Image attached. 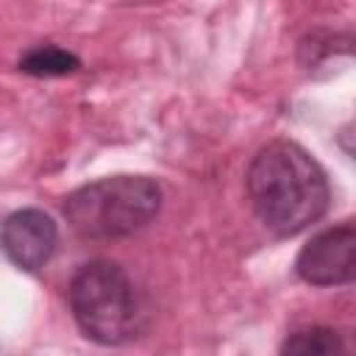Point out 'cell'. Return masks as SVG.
Instances as JSON below:
<instances>
[{"instance_id": "cell-7", "label": "cell", "mask_w": 356, "mask_h": 356, "mask_svg": "<svg viewBox=\"0 0 356 356\" xmlns=\"http://www.w3.org/2000/svg\"><path fill=\"white\" fill-rule=\"evenodd\" d=\"M339 350H345L342 337L325 325H309V328L292 331L281 345V353H292V356H331Z\"/></svg>"}, {"instance_id": "cell-2", "label": "cell", "mask_w": 356, "mask_h": 356, "mask_svg": "<svg viewBox=\"0 0 356 356\" xmlns=\"http://www.w3.org/2000/svg\"><path fill=\"white\" fill-rule=\"evenodd\" d=\"M70 309L78 328L97 345H122L139 337L145 309L131 275L108 259L83 264L70 281Z\"/></svg>"}, {"instance_id": "cell-4", "label": "cell", "mask_w": 356, "mask_h": 356, "mask_svg": "<svg viewBox=\"0 0 356 356\" xmlns=\"http://www.w3.org/2000/svg\"><path fill=\"white\" fill-rule=\"evenodd\" d=\"M298 275L314 286H342L356 273V231L350 222L334 225L312 236L295 261Z\"/></svg>"}, {"instance_id": "cell-1", "label": "cell", "mask_w": 356, "mask_h": 356, "mask_svg": "<svg viewBox=\"0 0 356 356\" xmlns=\"http://www.w3.org/2000/svg\"><path fill=\"white\" fill-rule=\"evenodd\" d=\"M245 184L256 217L278 236H295L317 222L331 200L323 167L289 139L264 145L253 156Z\"/></svg>"}, {"instance_id": "cell-6", "label": "cell", "mask_w": 356, "mask_h": 356, "mask_svg": "<svg viewBox=\"0 0 356 356\" xmlns=\"http://www.w3.org/2000/svg\"><path fill=\"white\" fill-rule=\"evenodd\" d=\"M81 67L78 56H72L70 50L64 47H56V44H42V47H33L31 53H25L19 58V70L28 72V75H36V78H58V75H70Z\"/></svg>"}, {"instance_id": "cell-3", "label": "cell", "mask_w": 356, "mask_h": 356, "mask_svg": "<svg viewBox=\"0 0 356 356\" xmlns=\"http://www.w3.org/2000/svg\"><path fill=\"white\" fill-rule=\"evenodd\" d=\"M161 209V186L147 175H111L64 200L70 228L83 239H120L145 228Z\"/></svg>"}, {"instance_id": "cell-5", "label": "cell", "mask_w": 356, "mask_h": 356, "mask_svg": "<svg viewBox=\"0 0 356 356\" xmlns=\"http://www.w3.org/2000/svg\"><path fill=\"white\" fill-rule=\"evenodd\" d=\"M58 245V225L42 209L11 211L0 225V248L8 261L25 273H36L50 261Z\"/></svg>"}]
</instances>
